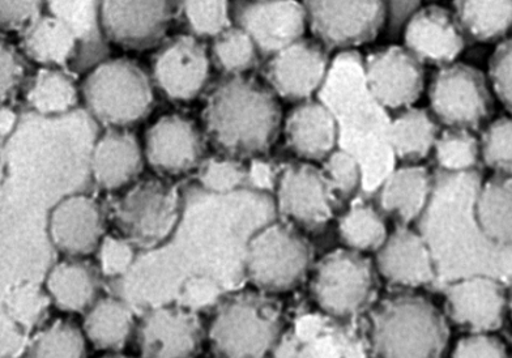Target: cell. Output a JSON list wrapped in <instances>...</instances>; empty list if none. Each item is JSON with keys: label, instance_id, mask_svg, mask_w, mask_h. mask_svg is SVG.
I'll use <instances>...</instances> for the list:
<instances>
[{"label": "cell", "instance_id": "6da1fadb", "mask_svg": "<svg viewBox=\"0 0 512 358\" xmlns=\"http://www.w3.org/2000/svg\"><path fill=\"white\" fill-rule=\"evenodd\" d=\"M283 123L279 98L249 75L225 76L207 93L203 131L221 156L259 159L275 144Z\"/></svg>", "mask_w": 512, "mask_h": 358}, {"label": "cell", "instance_id": "7a4b0ae2", "mask_svg": "<svg viewBox=\"0 0 512 358\" xmlns=\"http://www.w3.org/2000/svg\"><path fill=\"white\" fill-rule=\"evenodd\" d=\"M81 100L106 129H128L142 122L155 106L151 74L134 59L108 58L85 74Z\"/></svg>", "mask_w": 512, "mask_h": 358}, {"label": "cell", "instance_id": "3957f363", "mask_svg": "<svg viewBox=\"0 0 512 358\" xmlns=\"http://www.w3.org/2000/svg\"><path fill=\"white\" fill-rule=\"evenodd\" d=\"M371 340L378 358H439L447 332L432 302L401 294L388 298L375 311Z\"/></svg>", "mask_w": 512, "mask_h": 358}, {"label": "cell", "instance_id": "277c9868", "mask_svg": "<svg viewBox=\"0 0 512 358\" xmlns=\"http://www.w3.org/2000/svg\"><path fill=\"white\" fill-rule=\"evenodd\" d=\"M280 331L277 302L246 292L221 302L208 338L217 358H264L275 347Z\"/></svg>", "mask_w": 512, "mask_h": 358}, {"label": "cell", "instance_id": "5b68a950", "mask_svg": "<svg viewBox=\"0 0 512 358\" xmlns=\"http://www.w3.org/2000/svg\"><path fill=\"white\" fill-rule=\"evenodd\" d=\"M181 217L178 190L165 178L138 179L113 203L112 220L119 236L140 249L164 244Z\"/></svg>", "mask_w": 512, "mask_h": 358}, {"label": "cell", "instance_id": "8992f818", "mask_svg": "<svg viewBox=\"0 0 512 358\" xmlns=\"http://www.w3.org/2000/svg\"><path fill=\"white\" fill-rule=\"evenodd\" d=\"M313 262V249L300 230L272 221L247 241L245 275L260 291L281 293L296 288Z\"/></svg>", "mask_w": 512, "mask_h": 358}, {"label": "cell", "instance_id": "52a82bcc", "mask_svg": "<svg viewBox=\"0 0 512 358\" xmlns=\"http://www.w3.org/2000/svg\"><path fill=\"white\" fill-rule=\"evenodd\" d=\"M429 102L430 112L447 129L477 130L493 110L484 72L465 63L439 68L430 83Z\"/></svg>", "mask_w": 512, "mask_h": 358}, {"label": "cell", "instance_id": "ba28073f", "mask_svg": "<svg viewBox=\"0 0 512 358\" xmlns=\"http://www.w3.org/2000/svg\"><path fill=\"white\" fill-rule=\"evenodd\" d=\"M375 291V264L364 254L337 249L315 267L311 292L320 309L351 317L369 304Z\"/></svg>", "mask_w": 512, "mask_h": 358}, {"label": "cell", "instance_id": "9c48e42d", "mask_svg": "<svg viewBox=\"0 0 512 358\" xmlns=\"http://www.w3.org/2000/svg\"><path fill=\"white\" fill-rule=\"evenodd\" d=\"M307 27L314 40L327 50H349L370 44L386 24V2H304Z\"/></svg>", "mask_w": 512, "mask_h": 358}, {"label": "cell", "instance_id": "30bf717a", "mask_svg": "<svg viewBox=\"0 0 512 358\" xmlns=\"http://www.w3.org/2000/svg\"><path fill=\"white\" fill-rule=\"evenodd\" d=\"M212 66L207 42L183 33L162 42L153 54L149 74L162 96L190 102L206 91Z\"/></svg>", "mask_w": 512, "mask_h": 358}, {"label": "cell", "instance_id": "8fae6325", "mask_svg": "<svg viewBox=\"0 0 512 358\" xmlns=\"http://www.w3.org/2000/svg\"><path fill=\"white\" fill-rule=\"evenodd\" d=\"M230 14L233 25L249 34L264 59L302 40L307 28L305 4L296 0L230 2Z\"/></svg>", "mask_w": 512, "mask_h": 358}, {"label": "cell", "instance_id": "7c38bea8", "mask_svg": "<svg viewBox=\"0 0 512 358\" xmlns=\"http://www.w3.org/2000/svg\"><path fill=\"white\" fill-rule=\"evenodd\" d=\"M276 213L298 230L318 232L334 217L332 202L322 170L314 164L290 163L281 166L275 190Z\"/></svg>", "mask_w": 512, "mask_h": 358}, {"label": "cell", "instance_id": "4fadbf2b", "mask_svg": "<svg viewBox=\"0 0 512 358\" xmlns=\"http://www.w3.org/2000/svg\"><path fill=\"white\" fill-rule=\"evenodd\" d=\"M206 139L203 127L187 115H161L145 131V163L162 177L185 176L202 165Z\"/></svg>", "mask_w": 512, "mask_h": 358}, {"label": "cell", "instance_id": "5bb4252c", "mask_svg": "<svg viewBox=\"0 0 512 358\" xmlns=\"http://www.w3.org/2000/svg\"><path fill=\"white\" fill-rule=\"evenodd\" d=\"M364 78L370 96L396 113L413 108L425 89L424 65L404 46L371 51L364 59Z\"/></svg>", "mask_w": 512, "mask_h": 358}, {"label": "cell", "instance_id": "9a60e30c", "mask_svg": "<svg viewBox=\"0 0 512 358\" xmlns=\"http://www.w3.org/2000/svg\"><path fill=\"white\" fill-rule=\"evenodd\" d=\"M331 65L328 50L317 40L304 37L267 59L262 70L263 82L277 98L301 104L313 100L320 92Z\"/></svg>", "mask_w": 512, "mask_h": 358}, {"label": "cell", "instance_id": "2e32d148", "mask_svg": "<svg viewBox=\"0 0 512 358\" xmlns=\"http://www.w3.org/2000/svg\"><path fill=\"white\" fill-rule=\"evenodd\" d=\"M178 3L130 2L106 0L101 2L100 17L106 40L119 48L145 51L160 46L165 41Z\"/></svg>", "mask_w": 512, "mask_h": 358}, {"label": "cell", "instance_id": "e0dca14e", "mask_svg": "<svg viewBox=\"0 0 512 358\" xmlns=\"http://www.w3.org/2000/svg\"><path fill=\"white\" fill-rule=\"evenodd\" d=\"M198 314L182 306H160L145 314L136 338L143 358H194L203 342Z\"/></svg>", "mask_w": 512, "mask_h": 358}, {"label": "cell", "instance_id": "ac0fdd59", "mask_svg": "<svg viewBox=\"0 0 512 358\" xmlns=\"http://www.w3.org/2000/svg\"><path fill=\"white\" fill-rule=\"evenodd\" d=\"M104 208L87 194L66 196L51 210L49 236L55 249L71 259H84L97 253L104 240Z\"/></svg>", "mask_w": 512, "mask_h": 358}, {"label": "cell", "instance_id": "d6986e66", "mask_svg": "<svg viewBox=\"0 0 512 358\" xmlns=\"http://www.w3.org/2000/svg\"><path fill=\"white\" fill-rule=\"evenodd\" d=\"M404 48L422 65H454L465 49L467 37L455 12L437 6L421 7L403 31Z\"/></svg>", "mask_w": 512, "mask_h": 358}, {"label": "cell", "instance_id": "ffe728a7", "mask_svg": "<svg viewBox=\"0 0 512 358\" xmlns=\"http://www.w3.org/2000/svg\"><path fill=\"white\" fill-rule=\"evenodd\" d=\"M446 302L452 321L476 334L498 330L509 310L505 288L494 277L486 275L455 281L447 288Z\"/></svg>", "mask_w": 512, "mask_h": 358}, {"label": "cell", "instance_id": "44dd1931", "mask_svg": "<svg viewBox=\"0 0 512 358\" xmlns=\"http://www.w3.org/2000/svg\"><path fill=\"white\" fill-rule=\"evenodd\" d=\"M375 268L396 287L420 288L432 284L437 266L422 234L409 227L395 228L375 257Z\"/></svg>", "mask_w": 512, "mask_h": 358}, {"label": "cell", "instance_id": "7402d4cb", "mask_svg": "<svg viewBox=\"0 0 512 358\" xmlns=\"http://www.w3.org/2000/svg\"><path fill=\"white\" fill-rule=\"evenodd\" d=\"M285 146L304 163H320L339 148V126L322 101L294 106L283 123Z\"/></svg>", "mask_w": 512, "mask_h": 358}, {"label": "cell", "instance_id": "603a6c76", "mask_svg": "<svg viewBox=\"0 0 512 358\" xmlns=\"http://www.w3.org/2000/svg\"><path fill=\"white\" fill-rule=\"evenodd\" d=\"M144 164L143 143L128 129H106L93 148V179L109 193L125 190L138 181Z\"/></svg>", "mask_w": 512, "mask_h": 358}, {"label": "cell", "instance_id": "cb8c5ba5", "mask_svg": "<svg viewBox=\"0 0 512 358\" xmlns=\"http://www.w3.org/2000/svg\"><path fill=\"white\" fill-rule=\"evenodd\" d=\"M434 187V177L425 165L403 164L392 170L379 186L378 210L398 221L400 227H409L428 211Z\"/></svg>", "mask_w": 512, "mask_h": 358}, {"label": "cell", "instance_id": "d4e9b609", "mask_svg": "<svg viewBox=\"0 0 512 358\" xmlns=\"http://www.w3.org/2000/svg\"><path fill=\"white\" fill-rule=\"evenodd\" d=\"M100 7L101 2L46 3L48 14L61 19L78 38V55L71 72L87 74L109 58V41L102 32Z\"/></svg>", "mask_w": 512, "mask_h": 358}, {"label": "cell", "instance_id": "484cf974", "mask_svg": "<svg viewBox=\"0 0 512 358\" xmlns=\"http://www.w3.org/2000/svg\"><path fill=\"white\" fill-rule=\"evenodd\" d=\"M100 268L85 259H71L55 264L46 277V292L59 310L87 313L98 301Z\"/></svg>", "mask_w": 512, "mask_h": 358}, {"label": "cell", "instance_id": "4316f807", "mask_svg": "<svg viewBox=\"0 0 512 358\" xmlns=\"http://www.w3.org/2000/svg\"><path fill=\"white\" fill-rule=\"evenodd\" d=\"M441 132V125L430 110L413 106L391 119L388 144L395 160L421 164L433 153Z\"/></svg>", "mask_w": 512, "mask_h": 358}, {"label": "cell", "instance_id": "83f0119b", "mask_svg": "<svg viewBox=\"0 0 512 358\" xmlns=\"http://www.w3.org/2000/svg\"><path fill=\"white\" fill-rule=\"evenodd\" d=\"M20 46L25 57L37 65L71 71L79 41L66 23L46 12L31 31L21 37Z\"/></svg>", "mask_w": 512, "mask_h": 358}, {"label": "cell", "instance_id": "f1b7e54d", "mask_svg": "<svg viewBox=\"0 0 512 358\" xmlns=\"http://www.w3.org/2000/svg\"><path fill=\"white\" fill-rule=\"evenodd\" d=\"M473 215L482 236L498 247L512 245V176L494 174L473 200Z\"/></svg>", "mask_w": 512, "mask_h": 358}, {"label": "cell", "instance_id": "f546056e", "mask_svg": "<svg viewBox=\"0 0 512 358\" xmlns=\"http://www.w3.org/2000/svg\"><path fill=\"white\" fill-rule=\"evenodd\" d=\"M134 330V311L119 298H98L96 304L85 313V338L102 351H121Z\"/></svg>", "mask_w": 512, "mask_h": 358}, {"label": "cell", "instance_id": "4dcf8cb0", "mask_svg": "<svg viewBox=\"0 0 512 358\" xmlns=\"http://www.w3.org/2000/svg\"><path fill=\"white\" fill-rule=\"evenodd\" d=\"M24 97L29 108L38 114H64L79 104L80 85L66 70L41 67L25 85Z\"/></svg>", "mask_w": 512, "mask_h": 358}, {"label": "cell", "instance_id": "1f68e13d", "mask_svg": "<svg viewBox=\"0 0 512 358\" xmlns=\"http://www.w3.org/2000/svg\"><path fill=\"white\" fill-rule=\"evenodd\" d=\"M454 12L465 37L473 41L489 44L512 31V0H459L454 2Z\"/></svg>", "mask_w": 512, "mask_h": 358}, {"label": "cell", "instance_id": "d6a6232c", "mask_svg": "<svg viewBox=\"0 0 512 358\" xmlns=\"http://www.w3.org/2000/svg\"><path fill=\"white\" fill-rule=\"evenodd\" d=\"M337 236L345 249L360 254H377L390 233L378 207L371 203L356 202L337 220Z\"/></svg>", "mask_w": 512, "mask_h": 358}, {"label": "cell", "instance_id": "836d02e7", "mask_svg": "<svg viewBox=\"0 0 512 358\" xmlns=\"http://www.w3.org/2000/svg\"><path fill=\"white\" fill-rule=\"evenodd\" d=\"M209 53L212 65L225 76L247 75L262 58L249 34L236 25L213 38Z\"/></svg>", "mask_w": 512, "mask_h": 358}, {"label": "cell", "instance_id": "e575fe53", "mask_svg": "<svg viewBox=\"0 0 512 358\" xmlns=\"http://www.w3.org/2000/svg\"><path fill=\"white\" fill-rule=\"evenodd\" d=\"M24 358H87L84 331L66 319L54 322L34 336Z\"/></svg>", "mask_w": 512, "mask_h": 358}, {"label": "cell", "instance_id": "d590c367", "mask_svg": "<svg viewBox=\"0 0 512 358\" xmlns=\"http://www.w3.org/2000/svg\"><path fill=\"white\" fill-rule=\"evenodd\" d=\"M433 153L443 173H472L481 160L480 139L473 131L447 129L439 135Z\"/></svg>", "mask_w": 512, "mask_h": 358}, {"label": "cell", "instance_id": "8d00e7d4", "mask_svg": "<svg viewBox=\"0 0 512 358\" xmlns=\"http://www.w3.org/2000/svg\"><path fill=\"white\" fill-rule=\"evenodd\" d=\"M320 170L335 207L351 202L358 191L364 190V170L360 161L344 149L337 148L331 153Z\"/></svg>", "mask_w": 512, "mask_h": 358}, {"label": "cell", "instance_id": "74e56055", "mask_svg": "<svg viewBox=\"0 0 512 358\" xmlns=\"http://www.w3.org/2000/svg\"><path fill=\"white\" fill-rule=\"evenodd\" d=\"M178 14L189 29V34L200 40H213L233 25L230 3L224 0L181 2L178 3Z\"/></svg>", "mask_w": 512, "mask_h": 358}, {"label": "cell", "instance_id": "f35d334b", "mask_svg": "<svg viewBox=\"0 0 512 358\" xmlns=\"http://www.w3.org/2000/svg\"><path fill=\"white\" fill-rule=\"evenodd\" d=\"M481 160L496 174L512 176V118L489 123L480 139Z\"/></svg>", "mask_w": 512, "mask_h": 358}, {"label": "cell", "instance_id": "ab89813d", "mask_svg": "<svg viewBox=\"0 0 512 358\" xmlns=\"http://www.w3.org/2000/svg\"><path fill=\"white\" fill-rule=\"evenodd\" d=\"M199 182L213 194H230L249 182V166L230 157H212L200 165Z\"/></svg>", "mask_w": 512, "mask_h": 358}, {"label": "cell", "instance_id": "60d3db41", "mask_svg": "<svg viewBox=\"0 0 512 358\" xmlns=\"http://www.w3.org/2000/svg\"><path fill=\"white\" fill-rule=\"evenodd\" d=\"M50 301V297L45 296V293L28 285V287L16 289L7 297L3 306V315L23 328L25 332H31L44 323Z\"/></svg>", "mask_w": 512, "mask_h": 358}, {"label": "cell", "instance_id": "b9f144b4", "mask_svg": "<svg viewBox=\"0 0 512 358\" xmlns=\"http://www.w3.org/2000/svg\"><path fill=\"white\" fill-rule=\"evenodd\" d=\"M136 247L119 234H106L97 250V266L102 276L115 279L126 275L134 264Z\"/></svg>", "mask_w": 512, "mask_h": 358}, {"label": "cell", "instance_id": "7bdbcfd3", "mask_svg": "<svg viewBox=\"0 0 512 358\" xmlns=\"http://www.w3.org/2000/svg\"><path fill=\"white\" fill-rule=\"evenodd\" d=\"M489 83L499 102L512 115V37L501 42L490 58Z\"/></svg>", "mask_w": 512, "mask_h": 358}, {"label": "cell", "instance_id": "ee69618b", "mask_svg": "<svg viewBox=\"0 0 512 358\" xmlns=\"http://www.w3.org/2000/svg\"><path fill=\"white\" fill-rule=\"evenodd\" d=\"M46 3L0 2V25L3 32L23 37L44 16Z\"/></svg>", "mask_w": 512, "mask_h": 358}, {"label": "cell", "instance_id": "f6af8a7d", "mask_svg": "<svg viewBox=\"0 0 512 358\" xmlns=\"http://www.w3.org/2000/svg\"><path fill=\"white\" fill-rule=\"evenodd\" d=\"M221 287L208 276H194L187 280L179 294V305L190 311L204 310L221 304Z\"/></svg>", "mask_w": 512, "mask_h": 358}, {"label": "cell", "instance_id": "bcb514c9", "mask_svg": "<svg viewBox=\"0 0 512 358\" xmlns=\"http://www.w3.org/2000/svg\"><path fill=\"white\" fill-rule=\"evenodd\" d=\"M27 76V63L25 55L20 53L14 45L3 42L2 44V101L3 105L11 101L24 83Z\"/></svg>", "mask_w": 512, "mask_h": 358}, {"label": "cell", "instance_id": "7dc6e473", "mask_svg": "<svg viewBox=\"0 0 512 358\" xmlns=\"http://www.w3.org/2000/svg\"><path fill=\"white\" fill-rule=\"evenodd\" d=\"M452 358H509L506 345L496 336L475 334L460 340Z\"/></svg>", "mask_w": 512, "mask_h": 358}, {"label": "cell", "instance_id": "c3c4849f", "mask_svg": "<svg viewBox=\"0 0 512 358\" xmlns=\"http://www.w3.org/2000/svg\"><path fill=\"white\" fill-rule=\"evenodd\" d=\"M281 168L270 161L259 159L251 160L249 165V185L258 193H275L277 181H279Z\"/></svg>", "mask_w": 512, "mask_h": 358}, {"label": "cell", "instance_id": "681fc988", "mask_svg": "<svg viewBox=\"0 0 512 358\" xmlns=\"http://www.w3.org/2000/svg\"><path fill=\"white\" fill-rule=\"evenodd\" d=\"M27 334L23 328L12 322L11 319L4 317L2 319V338H0V347H2V358H17L21 352L27 351Z\"/></svg>", "mask_w": 512, "mask_h": 358}, {"label": "cell", "instance_id": "f907efd6", "mask_svg": "<svg viewBox=\"0 0 512 358\" xmlns=\"http://www.w3.org/2000/svg\"><path fill=\"white\" fill-rule=\"evenodd\" d=\"M421 7L420 2L386 3V21L390 32L404 31L405 25Z\"/></svg>", "mask_w": 512, "mask_h": 358}, {"label": "cell", "instance_id": "816d5d0a", "mask_svg": "<svg viewBox=\"0 0 512 358\" xmlns=\"http://www.w3.org/2000/svg\"><path fill=\"white\" fill-rule=\"evenodd\" d=\"M17 122V114L11 108V105H3L2 113H0V134L2 139L6 140L8 135L14 131Z\"/></svg>", "mask_w": 512, "mask_h": 358}, {"label": "cell", "instance_id": "f5cc1de1", "mask_svg": "<svg viewBox=\"0 0 512 358\" xmlns=\"http://www.w3.org/2000/svg\"><path fill=\"white\" fill-rule=\"evenodd\" d=\"M503 253V268H506V271L509 272L510 275H512V245L502 247Z\"/></svg>", "mask_w": 512, "mask_h": 358}, {"label": "cell", "instance_id": "db71d44e", "mask_svg": "<svg viewBox=\"0 0 512 358\" xmlns=\"http://www.w3.org/2000/svg\"><path fill=\"white\" fill-rule=\"evenodd\" d=\"M509 311H510V315L512 318V289H511L510 296H509Z\"/></svg>", "mask_w": 512, "mask_h": 358}, {"label": "cell", "instance_id": "11a10c76", "mask_svg": "<svg viewBox=\"0 0 512 358\" xmlns=\"http://www.w3.org/2000/svg\"><path fill=\"white\" fill-rule=\"evenodd\" d=\"M102 358H131V357L119 356V355H109V356H105V357H102Z\"/></svg>", "mask_w": 512, "mask_h": 358}]
</instances>
